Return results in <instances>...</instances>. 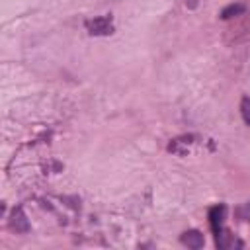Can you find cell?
I'll use <instances>...</instances> for the list:
<instances>
[{"mask_svg":"<svg viewBox=\"0 0 250 250\" xmlns=\"http://www.w3.org/2000/svg\"><path fill=\"white\" fill-rule=\"evenodd\" d=\"M215 240H217V246L219 248H229L230 242H232V238H230V234L227 230H221L219 234H215Z\"/></svg>","mask_w":250,"mask_h":250,"instance_id":"6","label":"cell"},{"mask_svg":"<svg viewBox=\"0 0 250 250\" xmlns=\"http://www.w3.org/2000/svg\"><path fill=\"white\" fill-rule=\"evenodd\" d=\"M86 27L92 35H109L113 31V25H111V18L104 16V18H96V20H90L86 21Z\"/></svg>","mask_w":250,"mask_h":250,"instance_id":"1","label":"cell"},{"mask_svg":"<svg viewBox=\"0 0 250 250\" xmlns=\"http://www.w3.org/2000/svg\"><path fill=\"white\" fill-rule=\"evenodd\" d=\"M225 213H227V207L225 205H217L209 211V223H211V229L215 234H219L223 230V221H225Z\"/></svg>","mask_w":250,"mask_h":250,"instance_id":"2","label":"cell"},{"mask_svg":"<svg viewBox=\"0 0 250 250\" xmlns=\"http://www.w3.org/2000/svg\"><path fill=\"white\" fill-rule=\"evenodd\" d=\"M242 12H244V6H242V4H230V6H227V8L221 12V18H223V20H229V18L238 16V14H242Z\"/></svg>","mask_w":250,"mask_h":250,"instance_id":"5","label":"cell"},{"mask_svg":"<svg viewBox=\"0 0 250 250\" xmlns=\"http://www.w3.org/2000/svg\"><path fill=\"white\" fill-rule=\"evenodd\" d=\"M182 244H186L188 248H193V250H197V248H201L203 246V234L199 232V230H186L184 234H182Z\"/></svg>","mask_w":250,"mask_h":250,"instance_id":"4","label":"cell"},{"mask_svg":"<svg viewBox=\"0 0 250 250\" xmlns=\"http://www.w3.org/2000/svg\"><path fill=\"white\" fill-rule=\"evenodd\" d=\"M10 225L12 229H16V232H27L29 230V221L23 213L21 207H16L14 213H12V219H10Z\"/></svg>","mask_w":250,"mask_h":250,"instance_id":"3","label":"cell"},{"mask_svg":"<svg viewBox=\"0 0 250 250\" xmlns=\"http://www.w3.org/2000/svg\"><path fill=\"white\" fill-rule=\"evenodd\" d=\"M240 111H242V117H244V121H246V123H250V98L242 100Z\"/></svg>","mask_w":250,"mask_h":250,"instance_id":"7","label":"cell"}]
</instances>
